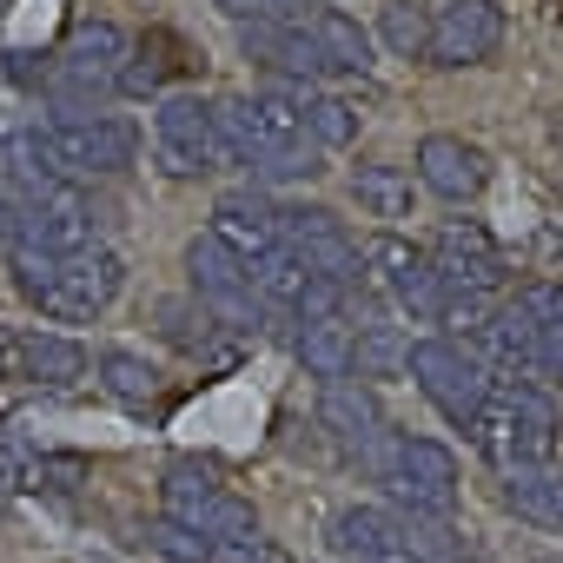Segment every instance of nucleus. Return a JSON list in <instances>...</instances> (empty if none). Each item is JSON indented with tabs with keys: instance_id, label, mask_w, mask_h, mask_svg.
<instances>
[{
	"instance_id": "obj_26",
	"label": "nucleus",
	"mask_w": 563,
	"mask_h": 563,
	"mask_svg": "<svg viewBox=\"0 0 563 563\" xmlns=\"http://www.w3.org/2000/svg\"><path fill=\"white\" fill-rule=\"evenodd\" d=\"M140 543H146L159 563H212V543H206L199 530L173 523V517H146V523H140Z\"/></svg>"
},
{
	"instance_id": "obj_2",
	"label": "nucleus",
	"mask_w": 563,
	"mask_h": 563,
	"mask_svg": "<svg viewBox=\"0 0 563 563\" xmlns=\"http://www.w3.org/2000/svg\"><path fill=\"white\" fill-rule=\"evenodd\" d=\"M405 378L457 424V431H471V418L484 411V398H490V372H484V358L471 352V345H457V339H411L405 345Z\"/></svg>"
},
{
	"instance_id": "obj_15",
	"label": "nucleus",
	"mask_w": 563,
	"mask_h": 563,
	"mask_svg": "<svg viewBox=\"0 0 563 563\" xmlns=\"http://www.w3.org/2000/svg\"><path fill=\"white\" fill-rule=\"evenodd\" d=\"M232 258H245V272L265 258V252H278V219H272V199H258V192H225L219 206H212V225H206Z\"/></svg>"
},
{
	"instance_id": "obj_6",
	"label": "nucleus",
	"mask_w": 563,
	"mask_h": 563,
	"mask_svg": "<svg viewBox=\"0 0 563 563\" xmlns=\"http://www.w3.org/2000/svg\"><path fill=\"white\" fill-rule=\"evenodd\" d=\"M378 484H391V497H398L411 517H451V510H457V484H464V471H457L451 444L398 431L391 464H385V477H378Z\"/></svg>"
},
{
	"instance_id": "obj_31",
	"label": "nucleus",
	"mask_w": 563,
	"mask_h": 563,
	"mask_svg": "<svg viewBox=\"0 0 563 563\" xmlns=\"http://www.w3.org/2000/svg\"><path fill=\"white\" fill-rule=\"evenodd\" d=\"M212 563H278V550L265 537H225L212 543Z\"/></svg>"
},
{
	"instance_id": "obj_25",
	"label": "nucleus",
	"mask_w": 563,
	"mask_h": 563,
	"mask_svg": "<svg viewBox=\"0 0 563 563\" xmlns=\"http://www.w3.org/2000/svg\"><path fill=\"white\" fill-rule=\"evenodd\" d=\"M306 140H312L319 153L352 146V140H358V107L339 100V93H306Z\"/></svg>"
},
{
	"instance_id": "obj_4",
	"label": "nucleus",
	"mask_w": 563,
	"mask_h": 563,
	"mask_svg": "<svg viewBox=\"0 0 563 563\" xmlns=\"http://www.w3.org/2000/svg\"><path fill=\"white\" fill-rule=\"evenodd\" d=\"M47 153L60 179H113L140 159V126L120 113H67L47 126Z\"/></svg>"
},
{
	"instance_id": "obj_8",
	"label": "nucleus",
	"mask_w": 563,
	"mask_h": 563,
	"mask_svg": "<svg viewBox=\"0 0 563 563\" xmlns=\"http://www.w3.org/2000/svg\"><path fill=\"white\" fill-rule=\"evenodd\" d=\"M365 272H378V286H385L411 319H431V325H438L444 278H438V265H431L424 245H411L405 232H372V239H365Z\"/></svg>"
},
{
	"instance_id": "obj_32",
	"label": "nucleus",
	"mask_w": 563,
	"mask_h": 563,
	"mask_svg": "<svg viewBox=\"0 0 563 563\" xmlns=\"http://www.w3.org/2000/svg\"><path fill=\"white\" fill-rule=\"evenodd\" d=\"M319 8H325V0H265V21L272 27H312Z\"/></svg>"
},
{
	"instance_id": "obj_11",
	"label": "nucleus",
	"mask_w": 563,
	"mask_h": 563,
	"mask_svg": "<svg viewBox=\"0 0 563 563\" xmlns=\"http://www.w3.org/2000/svg\"><path fill=\"white\" fill-rule=\"evenodd\" d=\"M411 173L424 192H438L444 206H471L484 186H490V153L457 140V133H424L418 153H411Z\"/></svg>"
},
{
	"instance_id": "obj_36",
	"label": "nucleus",
	"mask_w": 563,
	"mask_h": 563,
	"mask_svg": "<svg viewBox=\"0 0 563 563\" xmlns=\"http://www.w3.org/2000/svg\"><path fill=\"white\" fill-rule=\"evenodd\" d=\"M0 378H21V339L0 325Z\"/></svg>"
},
{
	"instance_id": "obj_21",
	"label": "nucleus",
	"mask_w": 563,
	"mask_h": 563,
	"mask_svg": "<svg viewBox=\"0 0 563 563\" xmlns=\"http://www.w3.org/2000/svg\"><path fill=\"white\" fill-rule=\"evenodd\" d=\"M352 199L365 219H411V199H418V179L405 166H352Z\"/></svg>"
},
{
	"instance_id": "obj_23",
	"label": "nucleus",
	"mask_w": 563,
	"mask_h": 563,
	"mask_svg": "<svg viewBox=\"0 0 563 563\" xmlns=\"http://www.w3.org/2000/svg\"><path fill=\"white\" fill-rule=\"evenodd\" d=\"M431 14H438V8H424V0H385V8H378V41H385V54L424 60V54H431Z\"/></svg>"
},
{
	"instance_id": "obj_35",
	"label": "nucleus",
	"mask_w": 563,
	"mask_h": 563,
	"mask_svg": "<svg viewBox=\"0 0 563 563\" xmlns=\"http://www.w3.org/2000/svg\"><path fill=\"white\" fill-rule=\"evenodd\" d=\"M212 8H219L225 21H239V27H252V21H265V0H212Z\"/></svg>"
},
{
	"instance_id": "obj_27",
	"label": "nucleus",
	"mask_w": 563,
	"mask_h": 563,
	"mask_svg": "<svg viewBox=\"0 0 563 563\" xmlns=\"http://www.w3.org/2000/svg\"><path fill=\"white\" fill-rule=\"evenodd\" d=\"M497 306H504V299H490V292H444L438 325H444V339H457V345L471 339V345H477V339H484V325L497 319Z\"/></svg>"
},
{
	"instance_id": "obj_5",
	"label": "nucleus",
	"mask_w": 563,
	"mask_h": 563,
	"mask_svg": "<svg viewBox=\"0 0 563 563\" xmlns=\"http://www.w3.org/2000/svg\"><path fill=\"white\" fill-rule=\"evenodd\" d=\"M159 497H166V510H159V517H173V523L199 530L206 543L258 537V510H252L239 490H225L206 464H173V471H166V484H159Z\"/></svg>"
},
{
	"instance_id": "obj_7",
	"label": "nucleus",
	"mask_w": 563,
	"mask_h": 563,
	"mask_svg": "<svg viewBox=\"0 0 563 563\" xmlns=\"http://www.w3.org/2000/svg\"><path fill=\"white\" fill-rule=\"evenodd\" d=\"M424 252H431V265L444 278V292H490V299L510 292V265H504L497 239L477 219H444Z\"/></svg>"
},
{
	"instance_id": "obj_14",
	"label": "nucleus",
	"mask_w": 563,
	"mask_h": 563,
	"mask_svg": "<svg viewBox=\"0 0 563 563\" xmlns=\"http://www.w3.org/2000/svg\"><path fill=\"white\" fill-rule=\"evenodd\" d=\"M14 339H21V378H27V385H41V391H74V385H87L93 352H87L74 332L27 325V332H14Z\"/></svg>"
},
{
	"instance_id": "obj_38",
	"label": "nucleus",
	"mask_w": 563,
	"mask_h": 563,
	"mask_svg": "<svg viewBox=\"0 0 563 563\" xmlns=\"http://www.w3.org/2000/svg\"><path fill=\"white\" fill-rule=\"evenodd\" d=\"M411 563H424V556H411Z\"/></svg>"
},
{
	"instance_id": "obj_3",
	"label": "nucleus",
	"mask_w": 563,
	"mask_h": 563,
	"mask_svg": "<svg viewBox=\"0 0 563 563\" xmlns=\"http://www.w3.org/2000/svg\"><path fill=\"white\" fill-rule=\"evenodd\" d=\"M153 153L173 179H206V173H225L239 166L232 146L219 140V120H212V100L199 93H166L153 107Z\"/></svg>"
},
{
	"instance_id": "obj_18",
	"label": "nucleus",
	"mask_w": 563,
	"mask_h": 563,
	"mask_svg": "<svg viewBox=\"0 0 563 563\" xmlns=\"http://www.w3.org/2000/svg\"><path fill=\"white\" fill-rule=\"evenodd\" d=\"M306 34H312V47H319L325 74H372V67H378V60H372V54H378V41H372L352 14H339V8H319Z\"/></svg>"
},
{
	"instance_id": "obj_10",
	"label": "nucleus",
	"mask_w": 563,
	"mask_h": 563,
	"mask_svg": "<svg viewBox=\"0 0 563 563\" xmlns=\"http://www.w3.org/2000/svg\"><path fill=\"white\" fill-rule=\"evenodd\" d=\"M319 424H325V431H332L345 451H358V457H365V464L385 477L398 431L385 424V411H378L372 385H358V378H345V385H325V391H319Z\"/></svg>"
},
{
	"instance_id": "obj_34",
	"label": "nucleus",
	"mask_w": 563,
	"mask_h": 563,
	"mask_svg": "<svg viewBox=\"0 0 563 563\" xmlns=\"http://www.w3.org/2000/svg\"><path fill=\"white\" fill-rule=\"evenodd\" d=\"M21 252V206L0 192V258H14Z\"/></svg>"
},
{
	"instance_id": "obj_17",
	"label": "nucleus",
	"mask_w": 563,
	"mask_h": 563,
	"mask_svg": "<svg viewBox=\"0 0 563 563\" xmlns=\"http://www.w3.org/2000/svg\"><path fill=\"white\" fill-rule=\"evenodd\" d=\"M21 245L27 252H47V258H74V252L93 245V219H87V206L74 192H60V199L21 212Z\"/></svg>"
},
{
	"instance_id": "obj_29",
	"label": "nucleus",
	"mask_w": 563,
	"mask_h": 563,
	"mask_svg": "<svg viewBox=\"0 0 563 563\" xmlns=\"http://www.w3.org/2000/svg\"><path fill=\"white\" fill-rule=\"evenodd\" d=\"M80 484H87V464H80V457H34V464H27V490L74 497Z\"/></svg>"
},
{
	"instance_id": "obj_30",
	"label": "nucleus",
	"mask_w": 563,
	"mask_h": 563,
	"mask_svg": "<svg viewBox=\"0 0 563 563\" xmlns=\"http://www.w3.org/2000/svg\"><path fill=\"white\" fill-rule=\"evenodd\" d=\"M504 306H517V312H523V319H530L537 332L563 319V292H556V286H543V278H530V286H517V292H504Z\"/></svg>"
},
{
	"instance_id": "obj_1",
	"label": "nucleus",
	"mask_w": 563,
	"mask_h": 563,
	"mask_svg": "<svg viewBox=\"0 0 563 563\" xmlns=\"http://www.w3.org/2000/svg\"><path fill=\"white\" fill-rule=\"evenodd\" d=\"M8 272H14V292L41 312V319H54V325H93L120 292H126V258L113 252V245H87V252H74V258H47V252H14L8 258Z\"/></svg>"
},
{
	"instance_id": "obj_20",
	"label": "nucleus",
	"mask_w": 563,
	"mask_h": 563,
	"mask_svg": "<svg viewBox=\"0 0 563 563\" xmlns=\"http://www.w3.org/2000/svg\"><path fill=\"white\" fill-rule=\"evenodd\" d=\"M93 385H100L113 405H126V411H146V405L159 398V372H153L140 352H126V345H107V352L93 358Z\"/></svg>"
},
{
	"instance_id": "obj_37",
	"label": "nucleus",
	"mask_w": 563,
	"mask_h": 563,
	"mask_svg": "<svg viewBox=\"0 0 563 563\" xmlns=\"http://www.w3.org/2000/svg\"><path fill=\"white\" fill-rule=\"evenodd\" d=\"M0 517H8V490H0Z\"/></svg>"
},
{
	"instance_id": "obj_16",
	"label": "nucleus",
	"mask_w": 563,
	"mask_h": 563,
	"mask_svg": "<svg viewBox=\"0 0 563 563\" xmlns=\"http://www.w3.org/2000/svg\"><path fill=\"white\" fill-rule=\"evenodd\" d=\"M239 54L245 60H258V67H272L278 80H325V60H319V47H312V34L306 27H272V21H252V27H239Z\"/></svg>"
},
{
	"instance_id": "obj_19",
	"label": "nucleus",
	"mask_w": 563,
	"mask_h": 563,
	"mask_svg": "<svg viewBox=\"0 0 563 563\" xmlns=\"http://www.w3.org/2000/svg\"><path fill=\"white\" fill-rule=\"evenodd\" d=\"M292 358L306 365V378H319V391L325 385H345L352 378V358H358V332L352 325H299Z\"/></svg>"
},
{
	"instance_id": "obj_12",
	"label": "nucleus",
	"mask_w": 563,
	"mask_h": 563,
	"mask_svg": "<svg viewBox=\"0 0 563 563\" xmlns=\"http://www.w3.org/2000/svg\"><path fill=\"white\" fill-rule=\"evenodd\" d=\"M126 54H133V41H126V27H113V21H80L74 27V41H67V54H60V87L67 93H113L120 87V67H126Z\"/></svg>"
},
{
	"instance_id": "obj_9",
	"label": "nucleus",
	"mask_w": 563,
	"mask_h": 563,
	"mask_svg": "<svg viewBox=\"0 0 563 563\" xmlns=\"http://www.w3.org/2000/svg\"><path fill=\"white\" fill-rule=\"evenodd\" d=\"M504 54V0H444L431 14V67H484Z\"/></svg>"
},
{
	"instance_id": "obj_22",
	"label": "nucleus",
	"mask_w": 563,
	"mask_h": 563,
	"mask_svg": "<svg viewBox=\"0 0 563 563\" xmlns=\"http://www.w3.org/2000/svg\"><path fill=\"white\" fill-rule=\"evenodd\" d=\"M504 504H510L523 523L563 530V471H510V477H504Z\"/></svg>"
},
{
	"instance_id": "obj_13",
	"label": "nucleus",
	"mask_w": 563,
	"mask_h": 563,
	"mask_svg": "<svg viewBox=\"0 0 563 563\" xmlns=\"http://www.w3.org/2000/svg\"><path fill=\"white\" fill-rule=\"evenodd\" d=\"M332 550L352 556V563H411V523L398 510H378V504H352L332 517Z\"/></svg>"
},
{
	"instance_id": "obj_33",
	"label": "nucleus",
	"mask_w": 563,
	"mask_h": 563,
	"mask_svg": "<svg viewBox=\"0 0 563 563\" xmlns=\"http://www.w3.org/2000/svg\"><path fill=\"white\" fill-rule=\"evenodd\" d=\"M537 372L543 378H563V319L537 332Z\"/></svg>"
},
{
	"instance_id": "obj_24",
	"label": "nucleus",
	"mask_w": 563,
	"mask_h": 563,
	"mask_svg": "<svg viewBox=\"0 0 563 563\" xmlns=\"http://www.w3.org/2000/svg\"><path fill=\"white\" fill-rule=\"evenodd\" d=\"M306 286H312V272H306V258L299 252H265L258 265H252V292L265 299V306H286V312H299V299H306Z\"/></svg>"
},
{
	"instance_id": "obj_28",
	"label": "nucleus",
	"mask_w": 563,
	"mask_h": 563,
	"mask_svg": "<svg viewBox=\"0 0 563 563\" xmlns=\"http://www.w3.org/2000/svg\"><path fill=\"white\" fill-rule=\"evenodd\" d=\"M405 345H411V339H398L391 325H365V332H358V358H352L358 385H365V378H405Z\"/></svg>"
}]
</instances>
